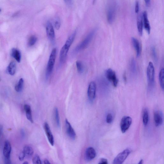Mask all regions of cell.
Segmentation results:
<instances>
[{"instance_id": "obj_1", "label": "cell", "mask_w": 164, "mask_h": 164, "mask_svg": "<svg viewBox=\"0 0 164 164\" xmlns=\"http://www.w3.org/2000/svg\"><path fill=\"white\" fill-rule=\"evenodd\" d=\"M76 33L75 31L69 37L61 49L59 55V61L61 63H64L70 48L74 40Z\"/></svg>"}, {"instance_id": "obj_2", "label": "cell", "mask_w": 164, "mask_h": 164, "mask_svg": "<svg viewBox=\"0 0 164 164\" xmlns=\"http://www.w3.org/2000/svg\"><path fill=\"white\" fill-rule=\"evenodd\" d=\"M116 3L114 0H109L107 5V18L108 23L112 24L115 17Z\"/></svg>"}, {"instance_id": "obj_3", "label": "cell", "mask_w": 164, "mask_h": 164, "mask_svg": "<svg viewBox=\"0 0 164 164\" xmlns=\"http://www.w3.org/2000/svg\"><path fill=\"white\" fill-rule=\"evenodd\" d=\"M147 77L149 86L151 87L153 86L155 80V70L153 64L151 62H149L146 71Z\"/></svg>"}, {"instance_id": "obj_4", "label": "cell", "mask_w": 164, "mask_h": 164, "mask_svg": "<svg viewBox=\"0 0 164 164\" xmlns=\"http://www.w3.org/2000/svg\"><path fill=\"white\" fill-rule=\"evenodd\" d=\"M57 52L56 48H54L49 58L46 70V76L47 77H48L52 73L55 62Z\"/></svg>"}, {"instance_id": "obj_5", "label": "cell", "mask_w": 164, "mask_h": 164, "mask_svg": "<svg viewBox=\"0 0 164 164\" xmlns=\"http://www.w3.org/2000/svg\"><path fill=\"white\" fill-rule=\"evenodd\" d=\"M96 30L92 31L87 36L85 39L78 45L75 48L76 52H79L85 49L89 44L95 33Z\"/></svg>"}, {"instance_id": "obj_6", "label": "cell", "mask_w": 164, "mask_h": 164, "mask_svg": "<svg viewBox=\"0 0 164 164\" xmlns=\"http://www.w3.org/2000/svg\"><path fill=\"white\" fill-rule=\"evenodd\" d=\"M11 146L9 141L6 140L5 142L3 149V155L4 157L5 163H11L10 159V155L11 152Z\"/></svg>"}, {"instance_id": "obj_7", "label": "cell", "mask_w": 164, "mask_h": 164, "mask_svg": "<svg viewBox=\"0 0 164 164\" xmlns=\"http://www.w3.org/2000/svg\"><path fill=\"white\" fill-rule=\"evenodd\" d=\"M106 76L108 80L110 82L114 87L117 86L118 80L114 71L111 68L108 69L106 72Z\"/></svg>"}, {"instance_id": "obj_8", "label": "cell", "mask_w": 164, "mask_h": 164, "mask_svg": "<svg viewBox=\"0 0 164 164\" xmlns=\"http://www.w3.org/2000/svg\"><path fill=\"white\" fill-rule=\"evenodd\" d=\"M131 151L128 149H126L120 153L115 158L113 163L114 164H122L126 159L127 157L130 153Z\"/></svg>"}, {"instance_id": "obj_9", "label": "cell", "mask_w": 164, "mask_h": 164, "mask_svg": "<svg viewBox=\"0 0 164 164\" xmlns=\"http://www.w3.org/2000/svg\"><path fill=\"white\" fill-rule=\"evenodd\" d=\"M132 120L130 116H125L122 119L120 127L123 133H124L128 130L132 124Z\"/></svg>"}, {"instance_id": "obj_10", "label": "cell", "mask_w": 164, "mask_h": 164, "mask_svg": "<svg viewBox=\"0 0 164 164\" xmlns=\"http://www.w3.org/2000/svg\"><path fill=\"white\" fill-rule=\"evenodd\" d=\"M96 91V85L94 81H92L90 83L88 90H87V96L89 100L92 101L95 98Z\"/></svg>"}, {"instance_id": "obj_11", "label": "cell", "mask_w": 164, "mask_h": 164, "mask_svg": "<svg viewBox=\"0 0 164 164\" xmlns=\"http://www.w3.org/2000/svg\"><path fill=\"white\" fill-rule=\"evenodd\" d=\"M65 126L66 132L69 137L73 140L76 137V134L75 130L67 119L65 120Z\"/></svg>"}, {"instance_id": "obj_12", "label": "cell", "mask_w": 164, "mask_h": 164, "mask_svg": "<svg viewBox=\"0 0 164 164\" xmlns=\"http://www.w3.org/2000/svg\"><path fill=\"white\" fill-rule=\"evenodd\" d=\"M44 129L49 143L53 146L54 144V138L50 127L47 123H44Z\"/></svg>"}, {"instance_id": "obj_13", "label": "cell", "mask_w": 164, "mask_h": 164, "mask_svg": "<svg viewBox=\"0 0 164 164\" xmlns=\"http://www.w3.org/2000/svg\"><path fill=\"white\" fill-rule=\"evenodd\" d=\"M46 30L47 35L49 39L54 41L55 39V32L53 26L50 21H48L46 25Z\"/></svg>"}, {"instance_id": "obj_14", "label": "cell", "mask_w": 164, "mask_h": 164, "mask_svg": "<svg viewBox=\"0 0 164 164\" xmlns=\"http://www.w3.org/2000/svg\"><path fill=\"white\" fill-rule=\"evenodd\" d=\"M96 156L95 150L93 147H90L87 148L85 154L86 159L87 161H91Z\"/></svg>"}, {"instance_id": "obj_15", "label": "cell", "mask_w": 164, "mask_h": 164, "mask_svg": "<svg viewBox=\"0 0 164 164\" xmlns=\"http://www.w3.org/2000/svg\"><path fill=\"white\" fill-rule=\"evenodd\" d=\"M154 118L156 127L161 125L163 122V114L160 111H156L154 113Z\"/></svg>"}, {"instance_id": "obj_16", "label": "cell", "mask_w": 164, "mask_h": 164, "mask_svg": "<svg viewBox=\"0 0 164 164\" xmlns=\"http://www.w3.org/2000/svg\"><path fill=\"white\" fill-rule=\"evenodd\" d=\"M143 22L145 29L149 34H150L151 32V27L148 18L147 13L146 11L143 13Z\"/></svg>"}, {"instance_id": "obj_17", "label": "cell", "mask_w": 164, "mask_h": 164, "mask_svg": "<svg viewBox=\"0 0 164 164\" xmlns=\"http://www.w3.org/2000/svg\"><path fill=\"white\" fill-rule=\"evenodd\" d=\"M137 29L140 36L143 34V15L139 14L137 18Z\"/></svg>"}, {"instance_id": "obj_18", "label": "cell", "mask_w": 164, "mask_h": 164, "mask_svg": "<svg viewBox=\"0 0 164 164\" xmlns=\"http://www.w3.org/2000/svg\"><path fill=\"white\" fill-rule=\"evenodd\" d=\"M133 44L136 51V56L139 57L141 53V48L139 41L134 37L132 38Z\"/></svg>"}, {"instance_id": "obj_19", "label": "cell", "mask_w": 164, "mask_h": 164, "mask_svg": "<svg viewBox=\"0 0 164 164\" xmlns=\"http://www.w3.org/2000/svg\"><path fill=\"white\" fill-rule=\"evenodd\" d=\"M24 109L25 111L26 117L29 121L31 123L34 122L33 120L31 109L30 105L28 104H25L24 106Z\"/></svg>"}, {"instance_id": "obj_20", "label": "cell", "mask_w": 164, "mask_h": 164, "mask_svg": "<svg viewBox=\"0 0 164 164\" xmlns=\"http://www.w3.org/2000/svg\"><path fill=\"white\" fill-rule=\"evenodd\" d=\"M11 55L14 57L18 62H20L21 60V53L17 49L13 48L11 51Z\"/></svg>"}, {"instance_id": "obj_21", "label": "cell", "mask_w": 164, "mask_h": 164, "mask_svg": "<svg viewBox=\"0 0 164 164\" xmlns=\"http://www.w3.org/2000/svg\"><path fill=\"white\" fill-rule=\"evenodd\" d=\"M16 68L15 63L14 62H11L7 68V73L11 75H14L16 72Z\"/></svg>"}, {"instance_id": "obj_22", "label": "cell", "mask_w": 164, "mask_h": 164, "mask_svg": "<svg viewBox=\"0 0 164 164\" xmlns=\"http://www.w3.org/2000/svg\"><path fill=\"white\" fill-rule=\"evenodd\" d=\"M23 151L25 154V157L30 158L33 155L34 151L32 147L29 146H26L24 148Z\"/></svg>"}, {"instance_id": "obj_23", "label": "cell", "mask_w": 164, "mask_h": 164, "mask_svg": "<svg viewBox=\"0 0 164 164\" xmlns=\"http://www.w3.org/2000/svg\"><path fill=\"white\" fill-rule=\"evenodd\" d=\"M54 121L58 128L60 127V119L58 109L57 108H54Z\"/></svg>"}, {"instance_id": "obj_24", "label": "cell", "mask_w": 164, "mask_h": 164, "mask_svg": "<svg viewBox=\"0 0 164 164\" xmlns=\"http://www.w3.org/2000/svg\"><path fill=\"white\" fill-rule=\"evenodd\" d=\"M149 121V115L148 110L147 109H144L143 115V124L146 126L148 123Z\"/></svg>"}, {"instance_id": "obj_25", "label": "cell", "mask_w": 164, "mask_h": 164, "mask_svg": "<svg viewBox=\"0 0 164 164\" xmlns=\"http://www.w3.org/2000/svg\"><path fill=\"white\" fill-rule=\"evenodd\" d=\"M130 68L131 72L133 74H136V63L135 59L134 58L131 60L130 64Z\"/></svg>"}, {"instance_id": "obj_26", "label": "cell", "mask_w": 164, "mask_h": 164, "mask_svg": "<svg viewBox=\"0 0 164 164\" xmlns=\"http://www.w3.org/2000/svg\"><path fill=\"white\" fill-rule=\"evenodd\" d=\"M24 84V80L23 78L20 79L18 83L15 86V90L18 92H21L22 90Z\"/></svg>"}, {"instance_id": "obj_27", "label": "cell", "mask_w": 164, "mask_h": 164, "mask_svg": "<svg viewBox=\"0 0 164 164\" xmlns=\"http://www.w3.org/2000/svg\"><path fill=\"white\" fill-rule=\"evenodd\" d=\"M164 70L162 69L160 71L159 74V80L160 84L162 89L163 90H164Z\"/></svg>"}, {"instance_id": "obj_28", "label": "cell", "mask_w": 164, "mask_h": 164, "mask_svg": "<svg viewBox=\"0 0 164 164\" xmlns=\"http://www.w3.org/2000/svg\"><path fill=\"white\" fill-rule=\"evenodd\" d=\"M76 66L79 73L81 74L83 72L84 70V66L83 63H82L80 61H76Z\"/></svg>"}, {"instance_id": "obj_29", "label": "cell", "mask_w": 164, "mask_h": 164, "mask_svg": "<svg viewBox=\"0 0 164 164\" xmlns=\"http://www.w3.org/2000/svg\"><path fill=\"white\" fill-rule=\"evenodd\" d=\"M37 40L36 37L34 35L31 36L28 40V45L30 47L34 46L36 43Z\"/></svg>"}, {"instance_id": "obj_30", "label": "cell", "mask_w": 164, "mask_h": 164, "mask_svg": "<svg viewBox=\"0 0 164 164\" xmlns=\"http://www.w3.org/2000/svg\"><path fill=\"white\" fill-rule=\"evenodd\" d=\"M32 161L33 163L34 164H41V161L40 158L38 155H35L32 158Z\"/></svg>"}, {"instance_id": "obj_31", "label": "cell", "mask_w": 164, "mask_h": 164, "mask_svg": "<svg viewBox=\"0 0 164 164\" xmlns=\"http://www.w3.org/2000/svg\"><path fill=\"white\" fill-rule=\"evenodd\" d=\"M113 116L110 113H109L107 114L106 118V122L109 124L111 123L113 121Z\"/></svg>"}, {"instance_id": "obj_32", "label": "cell", "mask_w": 164, "mask_h": 164, "mask_svg": "<svg viewBox=\"0 0 164 164\" xmlns=\"http://www.w3.org/2000/svg\"><path fill=\"white\" fill-rule=\"evenodd\" d=\"M151 52L153 57L155 61H157V54L156 48L154 47L152 48Z\"/></svg>"}, {"instance_id": "obj_33", "label": "cell", "mask_w": 164, "mask_h": 164, "mask_svg": "<svg viewBox=\"0 0 164 164\" xmlns=\"http://www.w3.org/2000/svg\"><path fill=\"white\" fill-rule=\"evenodd\" d=\"M139 2L138 0L136 1L135 5V12L136 14H138L139 12Z\"/></svg>"}, {"instance_id": "obj_34", "label": "cell", "mask_w": 164, "mask_h": 164, "mask_svg": "<svg viewBox=\"0 0 164 164\" xmlns=\"http://www.w3.org/2000/svg\"><path fill=\"white\" fill-rule=\"evenodd\" d=\"M25 157V154L23 151H22L19 154V159L20 161H22L24 160Z\"/></svg>"}, {"instance_id": "obj_35", "label": "cell", "mask_w": 164, "mask_h": 164, "mask_svg": "<svg viewBox=\"0 0 164 164\" xmlns=\"http://www.w3.org/2000/svg\"><path fill=\"white\" fill-rule=\"evenodd\" d=\"M54 25H55V28L57 30H58L60 29V27H61V24L58 20H56Z\"/></svg>"}, {"instance_id": "obj_36", "label": "cell", "mask_w": 164, "mask_h": 164, "mask_svg": "<svg viewBox=\"0 0 164 164\" xmlns=\"http://www.w3.org/2000/svg\"><path fill=\"white\" fill-rule=\"evenodd\" d=\"M108 163V161L107 159H105V158H102L98 163L107 164Z\"/></svg>"}, {"instance_id": "obj_37", "label": "cell", "mask_w": 164, "mask_h": 164, "mask_svg": "<svg viewBox=\"0 0 164 164\" xmlns=\"http://www.w3.org/2000/svg\"><path fill=\"white\" fill-rule=\"evenodd\" d=\"M146 6L149 7L151 4V0H144Z\"/></svg>"}, {"instance_id": "obj_38", "label": "cell", "mask_w": 164, "mask_h": 164, "mask_svg": "<svg viewBox=\"0 0 164 164\" xmlns=\"http://www.w3.org/2000/svg\"><path fill=\"white\" fill-rule=\"evenodd\" d=\"M3 127L2 126L0 125V138L3 132Z\"/></svg>"}, {"instance_id": "obj_39", "label": "cell", "mask_w": 164, "mask_h": 164, "mask_svg": "<svg viewBox=\"0 0 164 164\" xmlns=\"http://www.w3.org/2000/svg\"><path fill=\"white\" fill-rule=\"evenodd\" d=\"M44 164H46L51 163L50 162V161H49L48 159H45L44 161Z\"/></svg>"}, {"instance_id": "obj_40", "label": "cell", "mask_w": 164, "mask_h": 164, "mask_svg": "<svg viewBox=\"0 0 164 164\" xmlns=\"http://www.w3.org/2000/svg\"><path fill=\"white\" fill-rule=\"evenodd\" d=\"M64 1L68 4L71 3L72 0H64Z\"/></svg>"}, {"instance_id": "obj_41", "label": "cell", "mask_w": 164, "mask_h": 164, "mask_svg": "<svg viewBox=\"0 0 164 164\" xmlns=\"http://www.w3.org/2000/svg\"><path fill=\"white\" fill-rule=\"evenodd\" d=\"M123 78L124 80L125 81H126V74L125 73H124L123 74Z\"/></svg>"}, {"instance_id": "obj_42", "label": "cell", "mask_w": 164, "mask_h": 164, "mask_svg": "<svg viewBox=\"0 0 164 164\" xmlns=\"http://www.w3.org/2000/svg\"><path fill=\"white\" fill-rule=\"evenodd\" d=\"M143 160H140V161H139V164H143Z\"/></svg>"}, {"instance_id": "obj_43", "label": "cell", "mask_w": 164, "mask_h": 164, "mask_svg": "<svg viewBox=\"0 0 164 164\" xmlns=\"http://www.w3.org/2000/svg\"><path fill=\"white\" fill-rule=\"evenodd\" d=\"M24 164H28V162H25L24 163Z\"/></svg>"}, {"instance_id": "obj_44", "label": "cell", "mask_w": 164, "mask_h": 164, "mask_svg": "<svg viewBox=\"0 0 164 164\" xmlns=\"http://www.w3.org/2000/svg\"><path fill=\"white\" fill-rule=\"evenodd\" d=\"M1 10L0 9V12H1Z\"/></svg>"}, {"instance_id": "obj_45", "label": "cell", "mask_w": 164, "mask_h": 164, "mask_svg": "<svg viewBox=\"0 0 164 164\" xmlns=\"http://www.w3.org/2000/svg\"><path fill=\"white\" fill-rule=\"evenodd\" d=\"M0 81H1V78H0Z\"/></svg>"}]
</instances>
